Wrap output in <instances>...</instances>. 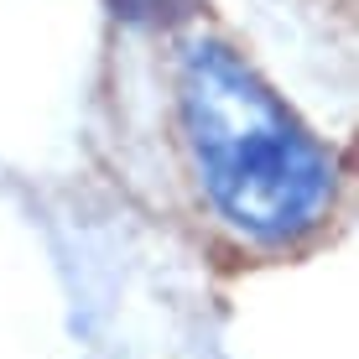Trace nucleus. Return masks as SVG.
Segmentation results:
<instances>
[{"label": "nucleus", "mask_w": 359, "mask_h": 359, "mask_svg": "<svg viewBox=\"0 0 359 359\" xmlns=\"http://www.w3.org/2000/svg\"><path fill=\"white\" fill-rule=\"evenodd\" d=\"M177 94L203 193L229 229L261 245H297L323 229L339 193L333 156L240 53L214 36L188 42Z\"/></svg>", "instance_id": "1"}, {"label": "nucleus", "mask_w": 359, "mask_h": 359, "mask_svg": "<svg viewBox=\"0 0 359 359\" xmlns=\"http://www.w3.org/2000/svg\"><path fill=\"white\" fill-rule=\"evenodd\" d=\"M126 21H182L193 16L203 0H109Z\"/></svg>", "instance_id": "2"}]
</instances>
